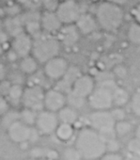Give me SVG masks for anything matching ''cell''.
<instances>
[{
    "label": "cell",
    "mask_w": 140,
    "mask_h": 160,
    "mask_svg": "<svg viewBox=\"0 0 140 160\" xmlns=\"http://www.w3.org/2000/svg\"><path fill=\"white\" fill-rule=\"evenodd\" d=\"M4 53V47H3V44L0 42V57H1Z\"/></svg>",
    "instance_id": "obj_45"
},
{
    "label": "cell",
    "mask_w": 140,
    "mask_h": 160,
    "mask_svg": "<svg viewBox=\"0 0 140 160\" xmlns=\"http://www.w3.org/2000/svg\"><path fill=\"white\" fill-rule=\"evenodd\" d=\"M27 160H37V159H33V158H29V159H27Z\"/></svg>",
    "instance_id": "obj_48"
},
{
    "label": "cell",
    "mask_w": 140,
    "mask_h": 160,
    "mask_svg": "<svg viewBox=\"0 0 140 160\" xmlns=\"http://www.w3.org/2000/svg\"><path fill=\"white\" fill-rule=\"evenodd\" d=\"M116 75H118V77H125L127 74V70L124 66H117L114 70Z\"/></svg>",
    "instance_id": "obj_40"
},
{
    "label": "cell",
    "mask_w": 140,
    "mask_h": 160,
    "mask_svg": "<svg viewBox=\"0 0 140 160\" xmlns=\"http://www.w3.org/2000/svg\"><path fill=\"white\" fill-rule=\"evenodd\" d=\"M7 1H11V0H0V2H7Z\"/></svg>",
    "instance_id": "obj_47"
},
{
    "label": "cell",
    "mask_w": 140,
    "mask_h": 160,
    "mask_svg": "<svg viewBox=\"0 0 140 160\" xmlns=\"http://www.w3.org/2000/svg\"><path fill=\"white\" fill-rule=\"evenodd\" d=\"M74 132H75V130H74L73 124L59 122V124L57 125V127L55 131V134L59 140L67 141L73 137Z\"/></svg>",
    "instance_id": "obj_23"
},
{
    "label": "cell",
    "mask_w": 140,
    "mask_h": 160,
    "mask_svg": "<svg viewBox=\"0 0 140 160\" xmlns=\"http://www.w3.org/2000/svg\"><path fill=\"white\" fill-rule=\"evenodd\" d=\"M45 90L37 84H32L24 88L23 96L21 104L25 108H29L34 111H41L44 109L43 100H44Z\"/></svg>",
    "instance_id": "obj_6"
},
{
    "label": "cell",
    "mask_w": 140,
    "mask_h": 160,
    "mask_svg": "<svg viewBox=\"0 0 140 160\" xmlns=\"http://www.w3.org/2000/svg\"><path fill=\"white\" fill-rule=\"evenodd\" d=\"M4 30L8 33V35L12 38L25 31L20 14L14 16H8L4 21Z\"/></svg>",
    "instance_id": "obj_19"
},
{
    "label": "cell",
    "mask_w": 140,
    "mask_h": 160,
    "mask_svg": "<svg viewBox=\"0 0 140 160\" xmlns=\"http://www.w3.org/2000/svg\"><path fill=\"white\" fill-rule=\"evenodd\" d=\"M6 73H7V70H6L5 65L0 62V81H1V80H4Z\"/></svg>",
    "instance_id": "obj_41"
},
{
    "label": "cell",
    "mask_w": 140,
    "mask_h": 160,
    "mask_svg": "<svg viewBox=\"0 0 140 160\" xmlns=\"http://www.w3.org/2000/svg\"><path fill=\"white\" fill-rule=\"evenodd\" d=\"M37 114H38L37 111L24 108V109L19 112V120L27 125L34 126L35 122H36V118H37Z\"/></svg>",
    "instance_id": "obj_27"
},
{
    "label": "cell",
    "mask_w": 140,
    "mask_h": 160,
    "mask_svg": "<svg viewBox=\"0 0 140 160\" xmlns=\"http://www.w3.org/2000/svg\"><path fill=\"white\" fill-rule=\"evenodd\" d=\"M95 80L89 74H81L73 84L71 93L87 100L95 88Z\"/></svg>",
    "instance_id": "obj_12"
},
{
    "label": "cell",
    "mask_w": 140,
    "mask_h": 160,
    "mask_svg": "<svg viewBox=\"0 0 140 160\" xmlns=\"http://www.w3.org/2000/svg\"><path fill=\"white\" fill-rule=\"evenodd\" d=\"M130 99L129 93L127 91L119 86H118L113 92V105L116 107L125 106Z\"/></svg>",
    "instance_id": "obj_24"
},
{
    "label": "cell",
    "mask_w": 140,
    "mask_h": 160,
    "mask_svg": "<svg viewBox=\"0 0 140 160\" xmlns=\"http://www.w3.org/2000/svg\"><path fill=\"white\" fill-rule=\"evenodd\" d=\"M80 35L81 34L75 24L63 25L58 30V32L56 33V37L61 46L64 47L75 46L78 42L80 39Z\"/></svg>",
    "instance_id": "obj_14"
},
{
    "label": "cell",
    "mask_w": 140,
    "mask_h": 160,
    "mask_svg": "<svg viewBox=\"0 0 140 160\" xmlns=\"http://www.w3.org/2000/svg\"><path fill=\"white\" fill-rule=\"evenodd\" d=\"M32 38L33 42L31 55L39 63L43 64L49 59L59 56L62 46L56 35L41 31Z\"/></svg>",
    "instance_id": "obj_2"
},
{
    "label": "cell",
    "mask_w": 140,
    "mask_h": 160,
    "mask_svg": "<svg viewBox=\"0 0 140 160\" xmlns=\"http://www.w3.org/2000/svg\"><path fill=\"white\" fill-rule=\"evenodd\" d=\"M55 12L62 25L75 24L82 13L80 5L76 0H61L58 2Z\"/></svg>",
    "instance_id": "obj_7"
},
{
    "label": "cell",
    "mask_w": 140,
    "mask_h": 160,
    "mask_svg": "<svg viewBox=\"0 0 140 160\" xmlns=\"http://www.w3.org/2000/svg\"><path fill=\"white\" fill-rule=\"evenodd\" d=\"M132 129V125L130 122H126V121H119V122H116L115 123V133L117 135V137H124L127 134L130 133Z\"/></svg>",
    "instance_id": "obj_28"
},
{
    "label": "cell",
    "mask_w": 140,
    "mask_h": 160,
    "mask_svg": "<svg viewBox=\"0 0 140 160\" xmlns=\"http://www.w3.org/2000/svg\"><path fill=\"white\" fill-rule=\"evenodd\" d=\"M10 110V104L6 97L0 95V114L3 115Z\"/></svg>",
    "instance_id": "obj_36"
},
{
    "label": "cell",
    "mask_w": 140,
    "mask_h": 160,
    "mask_svg": "<svg viewBox=\"0 0 140 160\" xmlns=\"http://www.w3.org/2000/svg\"><path fill=\"white\" fill-rule=\"evenodd\" d=\"M94 16L99 28L107 32L118 30L124 21V12L122 7L110 3L106 0L97 6Z\"/></svg>",
    "instance_id": "obj_3"
},
{
    "label": "cell",
    "mask_w": 140,
    "mask_h": 160,
    "mask_svg": "<svg viewBox=\"0 0 140 160\" xmlns=\"http://www.w3.org/2000/svg\"><path fill=\"white\" fill-rule=\"evenodd\" d=\"M106 145V151L109 152H117L119 150V143L116 138H113L107 142H105Z\"/></svg>",
    "instance_id": "obj_34"
},
{
    "label": "cell",
    "mask_w": 140,
    "mask_h": 160,
    "mask_svg": "<svg viewBox=\"0 0 140 160\" xmlns=\"http://www.w3.org/2000/svg\"><path fill=\"white\" fill-rule=\"evenodd\" d=\"M99 160H123V158L116 152H109L107 154L104 153Z\"/></svg>",
    "instance_id": "obj_37"
},
{
    "label": "cell",
    "mask_w": 140,
    "mask_h": 160,
    "mask_svg": "<svg viewBox=\"0 0 140 160\" xmlns=\"http://www.w3.org/2000/svg\"><path fill=\"white\" fill-rule=\"evenodd\" d=\"M33 38L26 31L14 36L12 41V51L15 53L18 58H24L31 55Z\"/></svg>",
    "instance_id": "obj_13"
},
{
    "label": "cell",
    "mask_w": 140,
    "mask_h": 160,
    "mask_svg": "<svg viewBox=\"0 0 140 160\" xmlns=\"http://www.w3.org/2000/svg\"><path fill=\"white\" fill-rule=\"evenodd\" d=\"M23 92H24V87L19 84V83H14L12 84L7 95L6 99L8 100L10 105H16L20 104L23 96Z\"/></svg>",
    "instance_id": "obj_22"
},
{
    "label": "cell",
    "mask_w": 140,
    "mask_h": 160,
    "mask_svg": "<svg viewBox=\"0 0 140 160\" xmlns=\"http://www.w3.org/2000/svg\"><path fill=\"white\" fill-rule=\"evenodd\" d=\"M132 15L134 19V22L140 24V3L133 7V9L132 10Z\"/></svg>",
    "instance_id": "obj_38"
},
{
    "label": "cell",
    "mask_w": 140,
    "mask_h": 160,
    "mask_svg": "<svg viewBox=\"0 0 140 160\" xmlns=\"http://www.w3.org/2000/svg\"><path fill=\"white\" fill-rule=\"evenodd\" d=\"M33 128V126L27 125L22 121L17 120L10 124L6 129L10 139L17 144H21L30 141Z\"/></svg>",
    "instance_id": "obj_9"
},
{
    "label": "cell",
    "mask_w": 140,
    "mask_h": 160,
    "mask_svg": "<svg viewBox=\"0 0 140 160\" xmlns=\"http://www.w3.org/2000/svg\"><path fill=\"white\" fill-rule=\"evenodd\" d=\"M135 138L138 139V141L140 142V124L137 126L136 130H135Z\"/></svg>",
    "instance_id": "obj_44"
},
{
    "label": "cell",
    "mask_w": 140,
    "mask_h": 160,
    "mask_svg": "<svg viewBox=\"0 0 140 160\" xmlns=\"http://www.w3.org/2000/svg\"><path fill=\"white\" fill-rule=\"evenodd\" d=\"M118 84L113 79H105L96 85L93 92L88 97L89 105L94 110H108L113 105V92Z\"/></svg>",
    "instance_id": "obj_4"
},
{
    "label": "cell",
    "mask_w": 140,
    "mask_h": 160,
    "mask_svg": "<svg viewBox=\"0 0 140 160\" xmlns=\"http://www.w3.org/2000/svg\"><path fill=\"white\" fill-rule=\"evenodd\" d=\"M40 24L42 32L55 34V35H56L60 28L63 26L60 20L58 19L57 15L56 14V12L47 10H44L42 12H41Z\"/></svg>",
    "instance_id": "obj_15"
},
{
    "label": "cell",
    "mask_w": 140,
    "mask_h": 160,
    "mask_svg": "<svg viewBox=\"0 0 140 160\" xmlns=\"http://www.w3.org/2000/svg\"><path fill=\"white\" fill-rule=\"evenodd\" d=\"M63 156L65 160H81L82 159L80 152L75 147L67 148L63 152Z\"/></svg>",
    "instance_id": "obj_30"
},
{
    "label": "cell",
    "mask_w": 140,
    "mask_h": 160,
    "mask_svg": "<svg viewBox=\"0 0 140 160\" xmlns=\"http://www.w3.org/2000/svg\"><path fill=\"white\" fill-rule=\"evenodd\" d=\"M111 112L112 117L114 118L115 122H119V121H123L126 117V113L124 111V109L121 107H117L116 108H114Z\"/></svg>",
    "instance_id": "obj_32"
},
{
    "label": "cell",
    "mask_w": 140,
    "mask_h": 160,
    "mask_svg": "<svg viewBox=\"0 0 140 160\" xmlns=\"http://www.w3.org/2000/svg\"><path fill=\"white\" fill-rule=\"evenodd\" d=\"M3 13H4V10H3V8H2L1 4H0V16H2V15H3Z\"/></svg>",
    "instance_id": "obj_46"
},
{
    "label": "cell",
    "mask_w": 140,
    "mask_h": 160,
    "mask_svg": "<svg viewBox=\"0 0 140 160\" xmlns=\"http://www.w3.org/2000/svg\"><path fill=\"white\" fill-rule=\"evenodd\" d=\"M44 153H45V151L41 147H34L30 151L31 158L37 159V160H39L40 158L43 157L44 156Z\"/></svg>",
    "instance_id": "obj_35"
},
{
    "label": "cell",
    "mask_w": 140,
    "mask_h": 160,
    "mask_svg": "<svg viewBox=\"0 0 140 160\" xmlns=\"http://www.w3.org/2000/svg\"><path fill=\"white\" fill-rule=\"evenodd\" d=\"M81 74H82V72L77 67L69 66V68L66 71V72L64 73V75L59 80H57L58 84L56 89L64 92L65 94L69 93L72 90L73 84Z\"/></svg>",
    "instance_id": "obj_17"
},
{
    "label": "cell",
    "mask_w": 140,
    "mask_h": 160,
    "mask_svg": "<svg viewBox=\"0 0 140 160\" xmlns=\"http://www.w3.org/2000/svg\"><path fill=\"white\" fill-rule=\"evenodd\" d=\"M58 1H61V0H58Z\"/></svg>",
    "instance_id": "obj_49"
},
{
    "label": "cell",
    "mask_w": 140,
    "mask_h": 160,
    "mask_svg": "<svg viewBox=\"0 0 140 160\" xmlns=\"http://www.w3.org/2000/svg\"><path fill=\"white\" fill-rule=\"evenodd\" d=\"M56 115L59 122H63V123H69L74 125L78 120V114L75 108L68 106L63 107L59 111L56 112Z\"/></svg>",
    "instance_id": "obj_21"
},
{
    "label": "cell",
    "mask_w": 140,
    "mask_h": 160,
    "mask_svg": "<svg viewBox=\"0 0 140 160\" xmlns=\"http://www.w3.org/2000/svg\"><path fill=\"white\" fill-rule=\"evenodd\" d=\"M131 108L133 113L140 118V89H137L131 98Z\"/></svg>",
    "instance_id": "obj_29"
},
{
    "label": "cell",
    "mask_w": 140,
    "mask_h": 160,
    "mask_svg": "<svg viewBox=\"0 0 140 160\" xmlns=\"http://www.w3.org/2000/svg\"><path fill=\"white\" fill-rule=\"evenodd\" d=\"M20 16L25 31L30 36L34 37L41 31L40 24L41 12L39 11H25L24 13H20Z\"/></svg>",
    "instance_id": "obj_16"
},
{
    "label": "cell",
    "mask_w": 140,
    "mask_h": 160,
    "mask_svg": "<svg viewBox=\"0 0 140 160\" xmlns=\"http://www.w3.org/2000/svg\"><path fill=\"white\" fill-rule=\"evenodd\" d=\"M123 160H140V155L130 152L128 155H126L125 158H123Z\"/></svg>",
    "instance_id": "obj_43"
},
{
    "label": "cell",
    "mask_w": 140,
    "mask_h": 160,
    "mask_svg": "<svg viewBox=\"0 0 140 160\" xmlns=\"http://www.w3.org/2000/svg\"><path fill=\"white\" fill-rule=\"evenodd\" d=\"M75 148L82 158L86 160H97L106 152L105 141L91 127H86L79 131L75 139Z\"/></svg>",
    "instance_id": "obj_1"
},
{
    "label": "cell",
    "mask_w": 140,
    "mask_h": 160,
    "mask_svg": "<svg viewBox=\"0 0 140 160\" xmlns=\"http://www.w3.org/2000/svg\"><path fill=\"white\" fill-rule=\"evenodd\" d=\"M44 156H46L48 160H56L58 158V152L56 150L48 149L47 151H45Z\"/></svg>",
    "instance_id": "obj_39"
},
{
    "label": "cell",
    "mask_w": 140,
    "mask_h": 160,
    "mask_svg": "<svg viewBox=\"0 0 140 160\" xmlns=\"http://www.w3.org/2000/svg\"><path fill=\"white\" fill-rule=\"evenodd\" d=\"M128 150L131 153H135L140 155V142L136 138L131 139L128 143Z\"/></svg>",
    "instance_id": "obj_33"
},
{
    "label": "cell",
    "mask_w": 140,
    "mask_h": 160,
    "mask_svg": "<svg viewBox=\"0 0 140 160\" xmlns=\"http://www.w3.org/2000/svg\"><path fill=\"white\" fill-rule=\"evenodd\" d=\"M45 0H15V2L25 11H39L43 7Z\"/></svg>",
    "instance_id": "obj_26"
},
{
    "label": "cell",
    "mask_w": 140,
    "mask_h": 160,
    "mask_svg": "<svg viewBox=\"0 0 140 160\" xmlns=\"http://www.w3.org/2000/svg\"><path fill=\"white\" fill-rule=\"evenodd\" d=\"M38 67H39V62L32 55L26 56L24 58H21L20 59L19 69L25 74L32 75L38 71Z\"/></svg>",
    "instance_id": "obj_20"
},
{
    "label": "cell",
    "mask_w": 140,
    "mask_h": 160,
    "mask_svg": "<svg viewBox=\"0 0 140 160\" xmlns=\"http://www.w3.org/2000/svg\"><path fill=\"white\" fill-rule=\"evenodd\" d=\"M90 127L97 131L103 139L107 142L117 138L115 133V120L108 110H95L89 117Z\"/></svg>",
    "instance_id": "obj_5"
},
{
    "label": "cell",
    "mask_w": 140,
    "mask_h": 160,
    "mask_svg": "<svg viewBox=\"0 0 140 160\" xmlns=\"http://www.w3.org/2000/svg\"><path fill=\"white\" fill-rule=\"evenodd\" d=\"M68 68V61L64 58L56 56L43 63V74L50 80L57 81L64 75Z\"/></svg>",
    "instance_id": "obj_10"
},
{
    "label": "cell",
    "mask_w": 140,
    "mask_h": 160,
    "mask_svg": "<svg viewBox=\"0 0 140 160\" xmlns=\"http://www.w3.org/2000/svg\"><path fill=\"white\" fill-rule=\"evenodd\" d=\"M59 121L56 113L42 109L38 112L34 126L38 130L40 135L49 136L55 133Z\"/></svg>",
    "instance_id": "obj_8"
},
{
    "label": "cell",
    "mask_w": 140,
    "mask_h": 160,
    "mask_svg": "<svg viewBox=\"0 0 140 160\" xmlns=\"http://www.w3.org/2000/svg\"><path fill=\"white\" fill-rule=\"evenodd\" d=\"M67 105V94L57 89H49L45 91L43 107L44 109L56 113Z\"/></svg>",
    "instance_id": "obj_11"
},
{
    "label": "cell",
    "mask_w": 140,
    "mask_h": 160,
    "mask_svg": "<svg viewBox=\"0 0 140 160\" xmlns=\"http://www.w3.org/2000/svg\"><path fill=\"white\" fill-rule=\"evenodd\" d=\"M106 1H108L110 3H113V4H116L118 6L122 7V6H124V5H126L128 3L129 0H106Z\"/></svg>",
    "instance_id": "obj_42"
},
{
    "label": "cell",
    "mask_w": 140,
    "mask_h": 160,
    "mask_svg": "<svg viewBox=\"0 0 140 160\" xmlns=\"http://www.w3.org/2000/svg\"><path fill=\"white\" fill-rule=\"evenodd\" d=\"M127 38L132 44H140V24L133 22L129 26L127 31Z\"/></svg>",
    "instance_id": "obj_25"
},
{
    "label": "cell",
    "mask_w": 140,
    "mask_h": 160,
    "mask_svg": "<svg viewBox=\"0 0 140 160\" xmlns=\"http://www.w3.org/2000/svg\"><path fill=\"white\" fill-rule=\"evenodd\" d=\"M19 120V112H15V111H7L5 114H3V118H2V123L5 125V127L7 128L10 124H12L13 122Z\"/></svg>",
    "instance_id": "obj_31"
},
{
    "label": "cell",
    "mask_w": 140,
    "mask_h": 160,
    "mask_svg": "<svg viewBox=\"0 0 140 160\" xmlns=\"http://www.w3.org/2000/svg\"><path fill=\"white\" fill-rule=\"evenodd\" d=\"M75 25L82 35H89L99 28L94 15L83 12L81 13Z\"/></svg>",
    "instance_id": "obj_18"
}]
</instances>
